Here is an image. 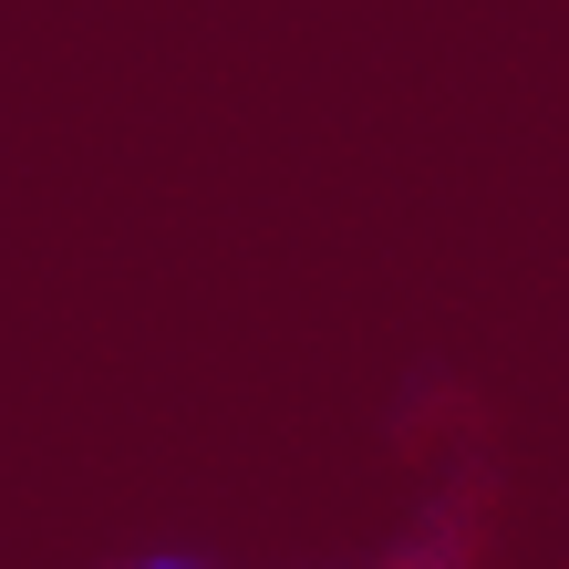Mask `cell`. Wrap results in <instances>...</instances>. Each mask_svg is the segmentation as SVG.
Listing matches in <instances>:
<instances>
[{"label": "cell", "mask_w": 569, "mask_h": 569, "mask_svg": "<svg viewBox=\"0 0 569 569\" xmlns=\"http://www.w3.org/2000/svg\"><path fill=\"white\" fill-rule=\"evenodd\" d=\"M487 559H497V456H487V425L456 383L446 435H435V487L405 508V528L383 549H352V559H321V569H487ZM93 569H228V559L156 539V549H104Z\"/></svg>", "instance_id": "obj_1"}]
</instances>
